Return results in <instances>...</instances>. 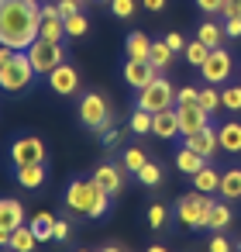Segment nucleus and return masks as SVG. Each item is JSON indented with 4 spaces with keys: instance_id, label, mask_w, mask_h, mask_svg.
Returning a JSON list of instances; mask_svg holds the SVG:
<instances>
[{
    "instance_id": "f257e3e1",
    "label": "nucleus",
    "mask_w": 241,
    "mask_h": 252,
    "mask_svg": "<svg viewBox=\"0 0 241 252\" xmlns=\"http://www.w3.org/2000/svg\"><path fill=\"white\" fill-rule=\"evenodd\" d=\"M42 32L38 0H0V45L25 52Z\"/></svg>"
},
{
    "instance_id": "f03ea898",
    "label": "nucleus",
    "mask_w": 241,
    "mask_h": 252,
    "mask_svg": "<svg viewBox=\"0 0 241 252\" xmlns=\"http://www.w3.org/2000/svg\"><path fill=\"white\" fill-rule=\"evenodd\" d=\"M62 207L76 218H86V221H100L110 214L114 207V193H107L93 176H73L66 183V193H62Z\"/></svg>"
},
{
    "instance_id": "7ed1b4c3",
    "label": "nucleus",
    "mask_w": 241,
    "mask_h": 252,
    "mask_svg": "<svg viewBox=\"0 0 241 252\" xmlns=\"http://www.w3.org/2000/svg\"><path fill=\"white\" fill-rule=\"evenodd\" d=\"M210 207H214V197L193 190V193H183V197L176 200L172 214H176V221H179L183 228H193V231H196V228H207V214H210Z\"/></svg>"
},
{
    "instance_id": "20e7f679",
    "label": "nucleus",
    "mask_w": 241,
    "mask_h": 252,
    "mask_svg": "<svg viewBox=\"0 0 241 252\" xmlns=\"http://www.w3.org/2000/svg\"><path fill=\"white\" fill-rule=\"evenodd\" d=\"M35 76H38V73H35V66H31L28 52H14V59H11V63L0 66V90H4V94L31 90Z\"/></svg>"
},
{
    "instance_id": "39448f33",
    "label": "nucleus",
    "mask_w": 241,
    "mask_h": 252,
    "mask_svg": "<svg viewBox=\"0 0 241 252\" xmlns=\"http://www.w3.org/2000/svg\"><path fill=\"white\" fill-rule=\"evenodd\" d=\"M134 94H138L134 97V107H141L148 114H159V111H165V107L176 104V87L169 83V76H155L148 87H141Z\"/></svg>"
},
{
    "instance_id": "423d86ee",
    "label": "nucleus",
    "mask_w": 241,
    "mask_h": 252,
    "mask_svg": "<svg viewBox=\"0 0 241 252\" xmlns=\"http://www.w3.org/2000/svg\"><path fill=\"white\" fill-rule=\"evenodd\" d=\"M76 118H80V125H83L86 131H97V135H100V128L110 125V104L104 100V94L86 90V94L80 97V104H76Z\"/></svg>"
},
{
    "instance_id": "0eeeda50",
    "label": "nucleus",
    "mask_w": 241,
    "mask_h": 252,
    "mask_svg": "<svg viewBox=\"0 0 241 252\" xmlns=\"http://www.w3.org/2000/svg\"><path fill=\"white\" fill-rule=\"evenodd\" d=\"M25 52H28V59H31V66H35V73H38V76H49L55 66H62V63H66V49H62V42L35 38Z\"/></svg>"
},
{
    "instance_id": "6e6552de",
    "label": "nucleus",
    "mask_w": 241,
    "mask_h": 252,
    "mask_svg": "<svg viewBox=\"0 0 241 252\" xmlns=\"http://www.w3.org/2000/svg\"><path fill=\"white\" fill-rule=\"evenodd\" d=\"M200 76L210 83V87H224L231 76H234V59L227 49H210L207 63L200 66Z\"/></svg>"
},
{
    "instance_id": "1a4fd4ad",
    "label": "nucleus",
    "mask_w": 241,
    "mask_h": 252,
    "mask_svg": "<svg viewBox=\"0 0 241 252\" xmlns=\"http://www.w3.org/2000/svg\"><path fill=\"white\" fill-rule=\"evenodd\" d=\"M31 162H45V142L38 135H18L11 142V169L31 166Z\"/></svg>"
},
{
    "instance_id": "9d476101",
    "label": "nucleus",
    "mask_w": 241,
    "mask_h": 252,
    "mask_svg": "<svg viewBox=\"0 0 241 252\" xmlns=\"http://www.w3.org/2000/svg\"><path fill=\"white\" fill-rule=\"evenodd\" d=\"M121 76H124V83L131 87V90H141V87H148L155 76H162L148 59H124V66H121Z\"/></svg>"
},
{
    "instance_id": "9b49d317",
    "label": "nucleus",
    "mask_w": 241,
    "mask_h": 252,
    "mask_svg": "<svg viewBox=\"0 0 241 252\" xmlns=\"http://www.w3.org/2000/svg\"><path fill=\"white\" fill-rule=\"evenodd\" d=\"M45 80H49V90L59 94V97H76V94H80V73H76V66H69V63L55 66Z\"/></svg>"
},
{
    "instance_id": "f8f14e48",
    "label": "nucleus",
    "mask_w": 241,
    "mask_h": 252,
    "mask_svg": "<svg viewBox=\"0 0 241 252\" xmlns=\"http://www.w3.org/2000/svg\"><path fill=\"white\" fill-rule=\"evenodd\" d=\"M176 111H179V131H183L179 138H189V135H196L210 125V114L200 104H176Z\"/></svg>"
},
{
    "instance_id": "ddd939ff",
    "label": "nucleus",
    "mask_w": 241,
    "mask_h": 252,
    "mask_svg": "<svg viewBox=\"0 0 241 252\" xmlns=\"http://www.w3.org/2000/svg\"><path fill=\"white\" fill-rule=\"evenodd\" d=\"M179 142H183V145H189L193 152H200L207 162L220 152V138H217V128H214V125H207L203 131H196V135H189V138H179Z\"/></svg>"
},
{
    "instance_id": "4468645a",
    "label": "nucleus",
    "mask_w": 241,
    "mask_h": 252,
    "mask_svg": "<svg viewBox=\"0 0 241 252\" xmlns=\"http://www.w3.org/2000/svg\"><path fill=\"white\" fill-rule=\"evenodd\" d=\"M152 135H159V138H165V142L179 138V135H183V131H179V111H176V107H165V111L152 114Z\"/></svg>"
},
{
    "instance_id": "2eb2a0df",
    "label": "nucleus",
    "mask_w": 241,
    "mask_h": 252,
    "mask_svg": "<svg viewBox=\"0 0 241 252\" xmlns=\"http://www.w3.org/2000/svg\"><path fill=\"white\" fill-rule=\"evenodd\" d=\"M93 180L107 190V193H121L124 190V166H114V162H100L97 169H93Z\"/></svg>"
},
{
    "instance_id": "dca6fc26",
    "label": "nucleus",
    "mask_w": 241,
    "mask_h": 252,
    "mask_svg": "<svg viewBox=\"0 0 241 252\" xmlns=\"http://www.w3.org/2000/svg\"><path fill=\"white\" fill-rule=\"evenodd\" d=\"M21 224H28L25 204H21L18 197H0V228L14 231V228H21Z\"/></svg>"
},
{
    "instance_id": "f3484780",
    "label": "nucleus",
    "mask_w": 241,
    "mask_h": 252,
    "mask_svg": "<svg viewBox=\"0 0 241 252\" xmlns=\"http://www.w3.org/2000/svg\"><path fill=\"white\" fill-rule=\"evenodd\" d=\"M14 180H18V187H25V190H38V187H45V180H49V169H45V162L14 166Z\"/></svg>"
},
{
    "instance_id": "a211bd4d",
    "label": "nucleus",
    "mask_w": 241,
    "mask_h": 252,
    "mask_svg": "<svg viewBox=\"0 0 241 252\" xmlns=\"http://www.w3.org/2000/svg\"><path fill=\"white\" fill-rule=\"evenodd\" d=\"M217 138H220V152L241 156V121H224L217 128Z\"/></svg>"
},
{
    "instance_id": "6ab92c4d",
    "label": "nucleus",
    "mask_w": 241,
    "mask_h": 252,
    "mask_svg": "<svg viewBox=\"0 0 241 252\" xmlns=\"http://www.w3.org/2000/svg\"><path fill=\"white\" fill-rule=\"evenodd\" d=\"M203 166H207V159H203L200 152H193L189 145L179 142V149H176V169H179L183 176H193V173H200Z\"/></svg>"
},
{
    "instance_id": "aec40b11",
    "label": "nucleus",
    "mask_w": 241,
    "mask_h": 252,
    "mask_svg": "<svg viewBox=\"0 0 241 252\" xmlns=\"http://www.w3.org/2000/svg\"><path fill=\"white\" fill-rule=\"evenodd\" d=\"M189 183H193V190H200V193H217V190H220V173L207 162L200 173L189 176Z\"/></svg>"
},
{
    "instance_id": "412c9836",
    "label": "nucleus",
    "mask_w": 241,
    "mask_h": 252,
    "mask_svg": "<svg viewBox=\"0 0 241 252\" xmlns=\"http://www.w3.org/2000/svg\"><path fill=\"white\" fill-rule=\"evenodd\" d=\"M231 221H234L231 200H214V207H210V214H207V228H210V231H224Z\"/></svg>"
},
{
    "instance_id": "4be33fe9",
    "label": "nucleus",
    "mask_w": 241,
    "mask_h": 252,
    "mask_svg": "<svg viewBox=\"0 0 241 252\" xmlns=\"http://www.w3.org/2000/svg\"><path fill=\"white\" fill-rule=\"evenodd\" d=\"M224 200H241V169L238 166H231V169H224L220 173V190H217Z\"/></svg>"
},
{
    "instance_id": "5701e85b",
    "label": "nucleus",
    "mask_w": 241,
    "mask_h": 252,
    "mask_svg": "<svg viewBox=\"0 0 241 252\" xmlns=\"http://www.w3.org/2000/svg\"><path fill=\"white\" fill-rule=\"evenodd\" d=\"M124 52H128V59H148L152 56V38L145 32H131L124 38Z\"/></svg>"
},
{
    "instance_id": "b1692460",
    "label": "nucleus",
    "mask_w": 241,
    "mask_h": 252,
    "mask_svg": "<svg viewBox=\"0 0 241 252\" xmlns=\"http://www.w3.org/2000/svg\"><path fill=\"white\" fill-rule=\"evenodd\" d=\"M7 249H14V252H35V249H38V235L31 231V224L14 228V231H11V245H7Z\"/></svg>"
},
{
    "instance_id": "393cba45",
    "label": "nucleus",
    "mask_w": 241,
    "mask_h": 252,
    "mask_svg": "<svg viewBox=\"0 0 241 252\" xmlns=\"http://www.w3.org/2000/svg\"><path fill=\"white\" fill-rule=\"evenodd\" d=\"M145 162H148V152H145L141 145H128V149L121 152V166H124V173H131V176H138Z\"/></svg>"
},
{
    "instance_id": "a878e982",
    "label": "nucleus",
    "mask_w": 241,
    "mask_h": 252,
    "mask_svg": "<svg viewBox=\"0 0 241 252\" xmlns=\"http://www.w3.org/2000/svg\"><path fill=\"white\" fill-rule=\"evenodd\" d=\"M172 59H176V52L165 45V38H162V42H152V56H148V63H152L159 73H169Z\"/></svg>"
},
{
    "instance_id": "bb28decb",
    "label": "nucleus",
    "mask_w": 241,
    "mask_h": 252,
    "mask_svg": "<svg viewBox=\"0 0 241 252\" xmlns=\"http://www.w3.org/2000/svg\"><path fill=\"white\" fill-rule=\"evenodd\" d=\"M28 224H31V231L38 235V242H52V231H55V214H31L28 218Z\"/></svg>"
},
{
    "instance_id": "cd10ccee",
    "label": "nucleus",
    "mask_w": 241,
    "mask_h": 252,
    "mask_svg": "<svg viewBox=\"0 0 241 252\" xmlns=\"http://www.w3.org/2000/svg\"><path fill=\"white\" fill-rule=\"evenodd\" d=\"M169 218H172V211H169L162 200H152V204H148V228H152V231L169 228Z\"/></svg>"
},
{
    "instance_id": "c85d7f7f",
    "label": "nucleus",
    "mask_w": 241,
    "mask_h": 252,
    "mask_svg": "<svg viewBox=\"0 0 241 252\" xmlns=\"http://www.w3.org/2000/svg\"><path fill=\"white\" fill-rule=\"evenodd\" d=\"M196 38H200L207 49H220L224 28H220V25H214V21H200V32H196Z\"/></svg>"
},
{
    "instance_id": "c756f323",
    "label": "nucleus",
    "mask_w": 241,
    "mask_h": 252,
    "mask_svg": "<svg viewBox=\"0 0 241 252\" xmlns=\"http://www.w3.org/2000/svg\"><path fill=\"white\" fill-rule=\"evenodd\" d=\"M128 131H134L138 138H141V135H152V114L141 111V107H134L131 118H128Z\"/></svg>"
},
{
    "instance_id": "7c9ffc66",
    "label": "nucleus",
    "mask_w": 241,
    "mask_h": 252,
    "mask_svg": "<svg viewBox=\"0 0 241 252\" xmlns=\"http://www.w3.org/2000/svg\"><path fill=\"white\" fill-rule=\"evenodd\" d=\"M86 32H90V18L83 11H76V14L66 18V38H83Z\"/></svg>"
},
{
    "instance_id": "2f4dec72",
    "label": "nucleus",
    "mask_w": 241,
    "mask_h": 252,
    "mask_svg": "<svg viewBox=\"0 0 241 252\" xmlns=\"http://www.w3.org/2000/svg\"><path fill=\"white\" fill-rule=\"evenodd\" d=\"M183 56H186V63H189V66H196V69H200V66L207 63V56H210V49H207V45H203L200 38H193V42H186V49H183Z\"/></svg>"
},
{
    "instance_id": "473e14b6",
    "label": "nucleus",
    "mask_w": 241,
    "mask_h": 252,
    "mask_svg": "<svg viewBox=\"0 0 241 252\" xmlns=\"http://www.w3.org/2000/svg\"><path fill=\"white\" fill-rule=\"evenodd\" d=\"M38 38H49V42H62L66 38V18H52V21H42V32Z\"/></svg>"
},
{
    "instance_id": "72a5a7b5",
    "label": "nucleus",
    "mask_w": 241,
    "mask_h": 252,
    "mask_svg": "<svg viewBox=\"0 0 241 252\" xmlns=\"http://www.w3.org/2000/svg\"><path fill=\"white\" fill-rule=\"evenodd\" d=\"M196 104H200V107H203L207 114H217V111H220V90L207 83V87L200 90V97H196Z\"/></svg>"
},
{
    "instance_id": "f704fd0d",
    "label": "nucleus",
    "mask_w": 241,
    "mask_h": 252,
    "mask_svg": "<svg viewBox=\"0 0 241 252\" xmlns=\"http://www.w3.org/2000/svg\"><path fill=\"white\" fill-rule=\"evenodd\" d=\"M134 180H138L141 187H148V190H155V187L162 183V169H159V162H152V159H148V162L141 166V173H138Z\"/></svg>"
},
{
    "instance_id": "c9c22d12",
    "label": "nucleus",
    "mask_w": 241,
    "mask_h": 252,
    "mask_svg": "<svg viewBox=\"0 0 241 252\" xmlns=\"http://www.w3.org/2000/svg\"><path fill=\"white\" fill-rule=\"evenodd\" d=\"M220 107L238 114L241 111V87H220Z\"/></svg>"
},
{
    "instance_id": "e433bc0d",
    "label": "nucleus",
    "mask_w": 241,
    "mask_h": 252,
    "mask_svg": "<svg viewBox=\"0 0 241 252\" xmlns=\"http://www.w3.org/2000/svg\"><path fill=\"white\" fill-rule=\"evenodd\" d=\"M207 252H238V249H234V242H231L224 231H214V235L207 238Z\"/></svg>"
},
{
    "instance_id": "4c0bfd02",
    "label": "nucleus",
    "mask_w": 241,
    "mask_h": 252,
    "mask_svg": "<svg viewBox=\"0 0 241 252\" xmlns=\"http://www.w3.org/2000/svg\"><path fill=\"white\" fill-rule=\"evenodd\" d=\"M110 14L121 18V21H128L134 14V0H110Z\"/></svg>"
},
{
    "instance_id": "58836bf2",
    "label": "nucleus",
    "mask_w": 241,
    "mask_h": 252,
    "mask_svg": "<svg viewBox=\"0 0 241 252\" xmlns=\"http://www.w3.org/2000/svg\"><path fill=\"white\" fill-rule=\"evenodd\" d=\"M100 142H104L107 149H114V145L121 142V128H114V121H110V125H104V128H100Z\"/></svg>"
},
{
    "instance_id": "ea45409f",
    "label": "nucleus",
    "mask_w": 241,
    "mask_h": 252,
    "mask_svg": "<svg viewBox=\"0 0 241 252\" xmlns=\"http://www.w3.org/2000/svg\"><path fill=\"white\" fill-rule=\"evenodd\" d=\"M224 4H227V0H196V7L203 14H224Z\"/></svg>"
},
{
    "instance_id": "a19ab883",
    "label": "nucleus",
    "mask_w": 241,
    "mask_h": 252,
    "mask_svg": "<svg viewBox=\"0 0 241 252\" xmlns=\"http://www.w3.org/2000/svg\"><path fill=\"white\" fill-rule=\"evenodd\" d=\"M196 97H200L196 87H179L176 90V104H196Z\"/></svg>"
},
{
    "instance_id": "79ce46f5",
    "label": "nucleus",
    "mask_w": 241,
    "mask_h": 252,
    "mask_svg": "<svg viewBox=\"0 0 241 252\" xmlns=\"http://www.w3.org/2000/svg\"><path fill=\"white\" fill-rule=\"evenodd\" d=\"M165 45H169L172 52H183V49H186V38H183L179 32H169V35H165Z\"/></svg>"
},
{
    "instance_id": "37998d69",
    "label": "nucleus",
    "mask_w": 241,
    "mask_h": 252,
    "mask_svg": "<svg viewBox=\"0 0 241 252\" xmlns=\"http://www.w3.org/2000/svg\"><path fill=\"white\" fill-rule=\"evenodd\" d=\"M69 238V221H55V231H52V242L59 245V242H66Z\"/></svg>"
},
{
    "instance_id": "c03bdc74",
    "label": "nucleus",
    "mask_w": 241,
    "mask_h": 252,
    "mask_svg": "<svg viewBox=\"0 0 241 252\" xmlns=\"http://www.w3.org/2000/svg\"><path fill=\"white\" fill-rule=\"evenodd\" d=\"M80 4H83V0H59V14H62V18H69V14H76V11H80Z\"/></svg>"
},
{
    "instance_id": "a18cd8bd",
    "label": "nucleus",
    "mask_w": 241,
    "mask_h": 252,
    "mask_svg": "<svg viewBox=\"0 0 241 252\" xmlns=\"http://www.w3.org/2000/svg\"><path fill=\"white\" fill-rule=\"evenodd\" d=\"M224 35H227V38H241V18L224 21Z\"/></svg>"
},
{
    "instance_id": "49530a36",
    "label": "nucleus",
    "mask_w": 241,
    "mask_h": 252,
    "mask_svg": "<svg viewBox=\"0 0 241 252\" xmlns=\"http://www.w3.org/2000/svg\"><path fill=\"white\" fill-rule=\"evenodd\" d=\"M231 18H241V0H227L224 4V21H231Z\"/></svg>"
},
{
    "instance_id": "de8ad7c7",
    "label": "nucleus",
    "mask_w": 241,
    "mask_h": 252,
    "mask_svg": "<svg viewBox=\"0 0 241 252\" xmlns=\"http://www.w3.org/2000/svg\"><path fill=\"white\" fill-rule=\"evenodd\" d=\"M141 4H145V11H152V14H162L169 0H141Z\"/></svg>"
},
{
    "instance_id": "09e8293b",
    "label": "nucleus",
    "mask_w": 241,
    "mask_h": 252,
    "mask_svg": "<svg viewBox=\"0 0 241 252\" xmlns=\"http://www.w3.org/2000/svg\"><path fill=\"white\" fill-rule=\"evenodd\" d=\"M52 18H62L59 4H42V21H52Z\"/></svg>"
},
{
    "instance_id": "8fccbe9b",
    "label": "nucleus",
    "mask_w": 241,
    "mask_h": 252,
    "mask_svg": "<svg viewBox=\"0 0 241 252\" xmlns=\"http://www.w3.org/2000/svg\"><path fill=\"white\" fill-rule=\"evenodd\" d=\"M14 52H18V49H7V45H0V66H4V63H11V59H14Z\"/></svg>"
},
{
    "instance_id": "3c124183",
    "label": "nucleus",
    "mask_w": 241,
    "mask_h": 252,
    "mask_svg": "<svg viewBox=\"0 0 241 252\" xmlns=\"http://www.w3.org/2000/svg\"><path fill=\"white\" fill-rule=\"evenodd\" d=\"M11 245V231L7 228H0V249H7Z\"/></svg>"
},
{
    "instance_id": "603ef678",
    "label": "nucleus",
    "mask_w": 241,
    "mask_h": 252,
    "mask_svg": "<svg viewBox=\"0 0 241 252\" xmlns=\"http://www.w3.org/2000/svg\"><path fill=\"white\" fill-rule=\"evenodd\" d=\"M145 252H169L165 245H159V242H152V245H145Z\"/></svg>"
},
{
    "instance_id": "864d4df0",
    "label": "nucleus",
    "mask_w": 241,
    "mask_h": 252,
    "mask_svg": "<svg viewBox=\"0 0 241 252\" xmlns=\"http://www.w3.org/2000/svg\"><path fill=\"white\" fill-rule=\"evenodd\" d=\"M97 252H124V249H121V245L114 242V245H104V249H97Z\"/></svg>"
},
{
    "instance_id": "5fc2aeb1",
    "label": "nucleus",
    "mask_w": 241,
    "mask_h": 252,
    "mask_svg": "<svg viewBox=\"0 0 241 252\" xmlns=\"http://www.w3.org/2000/svg\"><path fill=\"white\" fill-rule=\"evenodd\" d=\"M234 249H238V252H241V238H238V242H234Z\"/></svg>"
},
{
    "instance_id": "6e6d98bb",
    "label": "nucleus",
    "mask_w": 241,
    "mask_h": 252,
    "mask_svg": "<svg viewBox=\"0 0 241 252\" xmlns=\"http://www.w3.org/2000/svg\"><path fill=\"white\" fill-rule=\"evenodd\" d=\"M76 252H93V249H76Z\"/></svg>"
},
{
    "instance_id": "4d7b16f0",
    "label": "nucleus",
    "mask_w": 241,
    "mask_h": 252,
    "mask_svg": "<svg viewBox=\"0 0 241 252\" xmlns=\"http://www.w3.org/2000/svg\"><path fill=\"white\" fill-rule=\"evenodd\" d=\"M97 4H110V0H97Z\"/></svg>"
},
{
    "instance_id": "13d9d810",
    "label": "nucleus",
    "mask_w": 241,
    "mask_h": 252,
    "mask_svg": "<svg viewBox=\"0 0 241 252\" xmlns=\"http://www.w3.org/2000/svg\"><path fill=\"white\" fill-rule=\"evenodd\" d=\"M0 252H14V249H0Z\"/></svg>"
},
{
    "instance_id": "bf43d9fd",
    "label": "nucleus",
    "mask_w": 241,
    "mask_h": 252,
    "mask_svg": "<svg viewBox=\"0 0 241 252\" xmlns=\"http://www.w3.org/2000/svg\"><path fill=\"white\" fill-rule=\"evenodd\" d=\"M238 76H241V73H238Z\"/></svg>"
}]
</instances>
